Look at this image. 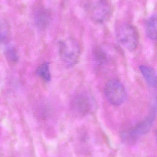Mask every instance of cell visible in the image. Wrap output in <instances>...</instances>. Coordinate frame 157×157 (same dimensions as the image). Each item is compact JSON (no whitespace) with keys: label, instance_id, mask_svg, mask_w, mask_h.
I'll list each match as a JSON object with an SVG mask.
<instances>
[{"label":"cell","instance_id":"cell-1","mask_svg":"<svg viewBox=\"0 0 157 157\" xmlns=\"http://www.w3.org/2000/svg\"><path fill=\"white\" fill-rule=\"evenodd\" d=\"M117 41L128 50L132 51L137 48L139 43V35L135 27L129 23H123L117 28Z\"/></svg>","mask_w":157,"mask_h":157},{"label":"cell","instance_id":"cell-2","mask_svg":"<svg viewBox=\"0 0 157 157\" xmlns=\"http://www.w3.org/2000/svg\"><path fill=\"white\" fill-rule=\"evenodd\" d=\"M59 51L61 59L67 66L73 67L79 61L81 48L74 39L67 38L60 41Z\"/></svg>","mask_w":157,"mask_h":157},{"label":"cell","instance_id":"cell-3","mask_svg":"<svg viewBox=\"0 0 157 157\" xmlns=\"http://www.w3.org/2000/svg\"><path fill=\"white\" fill-rule=\"evenodd\" d=\"M156 110L154 109L150 115L141 121L131 129L124 132L122 135L123 140L128 144L135 143L139 137L147 134L152 128L155 119Z\"/></svg>","mask_w":157,"mask_h":157},{"label":"cell","instance_id":"cell-4","mask_svg":"<svg viewBox=\"0 0 157 157\" xmlns=\"http://www.w3.org/2000/svg\"><path fill=\"white\" fill-rule=\"evenodd\" d=\"M104 93L109 102L115 106L123 104L127 98L125 87L120 81L116 79L107 82L104 88Z\"/></svg>","mask_w":157,"mask_h":157},{"label":"cell","instance_id":"cell-5","mask_svg":"<svg viewBox=\"0 0 157 157\" xmlns=\"http://www.w3.org/2000/svg\"><path fill=\"white\" fill-rule=\"evenodd\" d=\"M112 10V6L109 0H96L91 7V17L97 23H104L110 17Z\"/></svg>","mask_w":157,"mask_h":157},{"label":"cell","instance_id":"cell-6","mask_svg":"<svg viewBox=\"0 0 157 157\" xmlns=\"http://www.w3.org/2000/svg\"><path fill=\"white\" fill-rule=\"evenodd\" d=\"M71 106L73 110L77 114L86 115L93 109V101L86 93H78L73 98Z\"/></svg>","mask_w":157,"mask_h":157},{"label":"cell","instance_id":"cell-7","mask_svg":"<svg viewBox=\"0 0 157 157\" xmlns=\"http://www.w3.org/2000/svg\"><path fill=\"white\" fill-rule=\"evenodd\" d=\"M142 75L149 86L155 88L157 86L156 72L153 68L147 66L142 65L139 66Z\"/></svg>","mask_w":157,"mask_h":157},{"label":"cell","instance_id":"cell-8","mask_svg":"<svg viewBox=\"0 0 157 157\" xmlns=\"http://www.w3.org/2000/svg\"><path fill=\"white\" fill-rule=\"evenodd\" d=\"M50 18V14L48 10L40 9L35 14V23L40 28L44 29L49 25Z\"/></svg>","mask_w":157,"mask_h":157},{"label":"cell","instance_id":"cell-9","mask_svg":"<svg viewBox=\"0 0 157 157\" xmlns=\"http://www.w3.org/2000/svg\"><path fill=\"white\" fill-rule=\"evenodd\" d=\"M146 33L147 36L152 40L156 39L157 17L156 15L151 16L147 21L146 25Z\"/></svg>","mask_w":157,"mask_h":157},{"label":"cell","instance_id":"cell-10","mask_svg":"<svg viewBox=\"0 0 157 157\" xmlns=\"http://www.w3.org/2000/svg\"><path fill=\"white\" fill-rule=\"evenodd\" d=\"M37 75L46 82L50 81L51 78L50 72L49 64L48 63H44L41 64L37 71Z\"/></svg>","mask_w":157,"mask_h":157},{"label":"cell","instance_id":"cell-11","mask_svg":"<svg viewBox=\"0 0 157 157\" xmlns=\"http://www.w3.org/2000/svg\"><path fill=\"white\" fill-rule=\"evenodd\" d=\"M10 30L6 22L0 19V42L6 43L10 38Z\"/></svg>","mask_w":157,"mask_h":157},{"label":"cell","instance_id":"cell-12","mask_svg":"<svg viewBox=\"0 0 157 157\" xmlns=\"http://www.w3.org/2000/svg\"><path fill=\"white\" fill-rule=\"evenodd\" d=\"M93 57L95 59V60L101 65L106 64L108 61V54L101 48H96L94 50Z\"/></svg>","mask_w":157,"mask_h":157},{"label":"cell","instance_id":"cell-13","mask_svg":"<svg viewBox=\"0 0 157 157\" xmlns=\"http://www.w3.org/2000/svg\"><path fill=\"white\" fill-rule=\"evenodd\" d=\"M5 55L7 60L11 63H16L18 60L17 52L14 47H9L6 49Z\"/></svg>","mask_w":157,"mask_h":157}]
</instances>
